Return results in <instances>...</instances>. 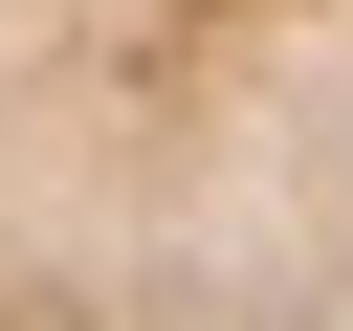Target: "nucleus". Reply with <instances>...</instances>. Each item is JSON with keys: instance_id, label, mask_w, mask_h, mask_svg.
Masks as SVG:
<instances>
[{"instance_id": "1", "label": "nucleus", "mask_w": 353, "mask_h": 331, "mask_svg": "<svg viewBox=\"0 0 353 331\" xmlns=\"http://www.w3.org/2000/svg\"><path fill=\"white\" fill-rule=\"evenodd\" d=\"M0 331H353V0H0Z\"/></svg>"}]
</instances>
